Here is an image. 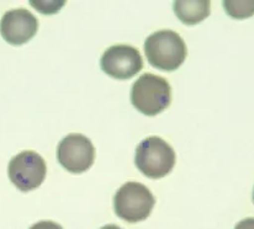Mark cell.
<instances>
[{"instance_id": "obj_9", "label": "cell", "mask_w": 254, "mask_h": 229, "mask_svg": "<svg viewBox=\"0 0 254 229\" xmlns=\"http://www.w3.org/2000/svg\"><path fill=\"white\" fill-rule=\"evenodd\" d=\"M174 11L183 24L196 25L210 15V1L207 0L175 1Z\"/></svg>"}, {"instance_id": "obj_2", "label": "cell", "mask_w": 254, "mask_h": 229, "mask_svg": "<svg viewBox=\"0 0 254 229\" xmlns=\"http://www.w3.org/2000/svg\"><path fill=\"white\" fill-rule=\"evenodd\" d=\"M172 101V89L168 81L159 75H141L131 89L133 108L146 116H156L166 110Z\"/></svg>"}, {"instance_id": "obj_13", "label": "cell", "mask_w": 254, "mask_h": 229, "mask_svg": "<svg viewBox=\"0 0 254 229\" xmlns=\"http://www.w3.org/2000/svg\"><path fill=\"white\" fill-rule=\"evenodd\" d=\"M235 229H254V218H246L236 225Z\"/></svg>"}, {"instance_id": "obj_6", "label": "cell", "mask_w": 254, "mask_h": 229, "mask_svg": "<svg viewBox=\"0 0 254 229\" xmlns=\"http://www.w3.org/2000/svg\"><path fill=\"white\" fill-rule=\"evenodd\" d=\"M57 158L65 170L73 174H82L94 164L95 148L88 137L72 133L60 142Z\"/></svg>"}, {"instance_id": "obj_7", "label": "cell", "mask_w": 254, "mask_h": 229, "mask_svg": "<svg viewBox=\"0 0 254 229\" xmlns=\"http://www.w3.org/2000/svg\"><path fill=\"white\" fill-rule=\"evenodd\" d=\"M103 72L118 80H127L143 68V59L138 50L132 46L116 45L104 52L100 59Z\"/></svg>"}, {"instance_id": "obj_10", "label": "cell", "mask_w": 254, "mask_h": 229, "mask_svg": "<svg viewBox=\"0 0 254 229\" xmlns=\"http://www.w3.org/2000/svg\"><path fill=\"white\" fill-rule=\"evenodd\" d=\"M226 12L233 19H247L254 15V0L252 1H223Z\"/></svg>"}, {"instance_id": "obj_3", "label": "cell", "mask_w": 254, "mask_h": 229, "mask_svg": "<svg viewBox=\"0 0 254 229\" xmlns=\"http://www.w3.org/2000/svg\"><path fill=\"white\" fill-rule=\"evenodd\" d=\"M136 167L149 179H162L175 165V152L161 137L152 136L138 144L134 155Z\"/></svg>"}, {"instance_id": "obj_1", "label": "cell", "mask_w": 254, "mask_h": 229, "mask_svg": "<svg viewBox=\"0 0 254 229\" xmlns=\"http://www.w3.org/2000/svg\"><path fill=\"white\" fill-rule=\"evenodd\" d=\"M144 53L149 64L164 72H174L187 58L184 40L172 30H161L147 37Z\"/></svg>"}, {"instance_id": "obj_14", "label": "cell", "mask_w": 254, "mask_h": 229, "mask_svg": "<svg viewBox=\"0 0 254 229\" xmlns=\"http://www.w3.org/2000/svg\"><path fill=\"white\" fill-rule=\"evenodd\" d=\"M100 229H121V228L118 227V226H115V225H108V226H104V227Z\"/></svg>"}, {"instance_id": "obj_5", "label": "cell", "mask_w": 254, "mask_h": 229, "mask_svg": "<svg viewBox=\"0 0 254 229\" xmlns=\"http://www.w3.org/2000/svg\"><path fill=\"white\" fill-rule=\"evenodd\" d=\"M47 167L43 158L36 152L24 151L11 158L7 168L9 179L22 192H29L41 186Z\"/></svg>"}, {"instance_id": "obj_8", "label": "cell", "mask_w": 254, "mask_h": 229, "mask_svg": "<svg viewBox=\"0 0 254 229\" xmlns=\"http://www.w3.org/2000/svg\"><path fill=\"white\" fill-rule=\"evenodd\" d=\"M39 30L36 16L26 9L6 11L0 21V35L12 46H21L29 42Z\"/></svg>"}, {"instance_id": "obj_11", "label": "cell", "mask_w": 254, "mask_h": 229, "mask_svg": "<svg viewBox=\"0 0 254 229\" xmlns=\"http://www.w3.org/2000/svg\"><path fill=\"white\" fill-rule=\"evenodd\" d=\"M65 1H34L31 0L30 4L32 7H35L36 10L41 11L45 15H52L56 14L57 11H60L63 6H64Z\"/></svg>"}, {"instance_id": "obj_12", "label": "cell", "mask_w": 254, "mask_h": 229, "mask_svg": "<svg viewBox=\"0 0 254 229\" xmlns=\"http://www.w3.org/2000/svg\"><path fill=\"white\" fill-rule=\"evenodd\" d=\"M30 229H63L62 226L57 225L55 222H51V221H42V222L36 223V225L32 226Z\"/></svg>"}, {"instance_id": "obj_4", "label": "cell", "mask_w": 254, "mask_h": 229, "mask_svg": "<svg viewBox=\"0 0 254 229\" xmlns=\"http://www.w3.org/2000/svg\"><path fill=\"white\" fill-rule=\"evenodd\" d=\"M156 205V198L147 186L134 181L124 184L114 197L115 213L128 223H137L148 218Z\"/></svg>"}, {"instance_id": "obj_15", "label": "cell", "mask_w": 254, "mask_h": 229, "mask_svg": "<svg viewBox=\"0 0 254 229\" xmlns=\"http://www.w3.org/2000/svg\"><path fill=\"white\" fill-rule=\"evenodd\" d=\"M253 202H254V190H253Z\"/></svg>"}]
</instances>
